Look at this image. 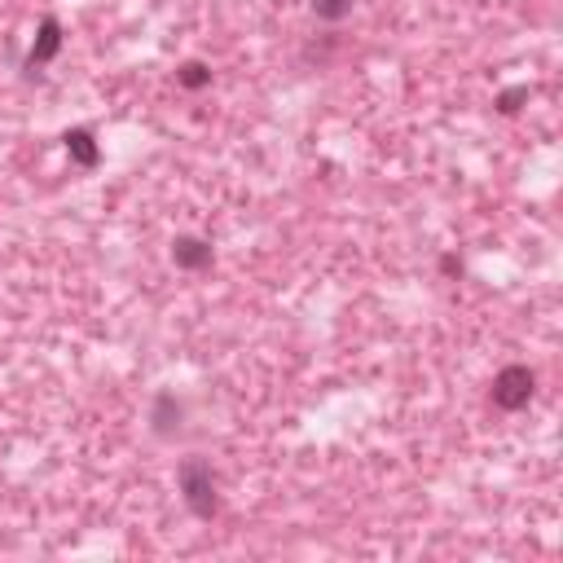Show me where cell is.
<instances>
[{"label":"cell","mask_w":563,"mask_h":563,"mask_svg":"<svg viewBox=\"0 0 563 563\" xmlns=\"http://www.w3.org/2000/svg\"><path fill=\"white\" fill-rule=\"evenodd\" d=\"M533 392H537V375H533L528 366L511 362V366H502V370L493 375L489 401H493V409H502V414H519V409L533 401Z\"/></svg>","instance_id":"obj_2"},{"label":"cell","mask_w":563,"mask_h":563,"mask_svg":"<svg viewBox=\"0 0 563 563\" xmlns=\"http://www.w3.org/2000/svg\"><path fill=\"white\" fill-rule=\"evenodd\" d=\"M353 5L357 0H308V10H313L317 23H344L353 14Z\"/></svg>","instance_id":"obj_8"},{"label":"cell","mask_w":563,"mask_h":563,"mask_svg":"<svg viewBox=\"0 0 563 563\" xmlns=\"http://www.w3.org/2000/svg\"><path fill=\"white\" fill-rule=\"evenodd\" d=\"M524 101H528V84H511V88H502L493 97V110H498V115H519Z\"/></svg>","instance_id":"obj_9"},{"label":"cell","mask_w":563,"mask_h":563,"mask_svg":"<svg viewBox=\"0 0 563 563\" xmlns=\"http://www.w3.org/2000/svg\"><path fill=\"white\" fill-rule=\"evenodd\" d=\"M176 489H181V502H185V511H189L194 519L211 524V519L220 515V485H216V472H211L207 458H198V454L181 458V467H176Z\"/></svg>","instance_id":"obj_1"},{"label":"cell","mask_w":563,"mask_h":563,"mask_svg":"<svg viewBox=\"0 0 563 563\" xmlns=\"http://www.w3.org/2000/svg\"><path fill=\"white\" fill-rule=\"evenodd\" d=\"M62 23L53 19V14H45L40 19V27H36V40H32V49H27V75H36V66H49L58 53H62Z\"/></svg>","instance_id":"obj_3"},{"label":"cell","mask_w":563,"mask_h":563,"mask_svg":"<svg viewBox=\"0 0 563 563\" xmlns=\"http://www.w3.org/2000/svg\"><path fill=\"white\" fill-rule=\"evenodd\" d=\"M62 146H66V159H71L75 168H84V172H93V168L101 163V146H97L93 128H71V133L62 137Z\"/></svg>","instance_id":"obj_6"},{"label":"cell","mask_w":563,"mask_h":563,"mask_svg":"<svg viewBox=\"0 0 563 563\" xmlns=\"http://www.w3.org/2000/svg\"><path fill=\"white\" fill-rule=\"evenodd\" d=\"M172 265H176V269H185V273H203V269H211V265H216V252H211V243H207V238L181 234V238H172Z\"/></svg>","instance_id":"obj_5"},{"label":"cell","mask_w":563,"mask_h":563,"mask_svg":"<svg viewBox=\"0 0 563 563\" xmlns=\"http://www.w3.org/2000/svg\"><path fill=\"white\" fill-rule=\"evenodd\" d=\"M181 423H185V401L176 392H168V388L155 392V401H150V431L159 440H168V436L181 431Z\"/></svg>","instance_id":"obj_4"},{"label":"cell","mask_w":563,"mask_h":563,"mask_svg":"<svg viewBox=\"0 0 563 563\" xmlns=\"http://www.w3.org/2000/svg\"><path fill=\"white\" fill-rule=\"evenodd\" d=\"M176 88H185V93H203V88H211V66H207V62H198V58L181 62V66H176Z\"/></svg>","instance_id":"obj_7"},{"label":"cell","mask_w":563,"mask_h":563,"mask_svg":"<svg viewBox=\"0 0 563 563\" xmlns=\"http://www.w3.org/2000/svg\"><path fill=\"white\" fill-rule=\"evenodd\" d=\"M463 269H467V265H463V256H454V252L440 256V273H444V278H463Z\"/></svg>","instance_id":"obj_10"}]
</instances>
